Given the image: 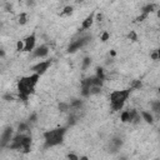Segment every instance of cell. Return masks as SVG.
<instances>
[{"label":"cell","instance_id":"1","mask_svg":"<svg viewBox=\"0 0 160 160\" xmlns=\"http://www.w3.org/2000/svg\"><path fill=\"white\" fill-rule=\"evenodd\" d=\"M66 133L65 128H58L44 133V141H45V148H53L63 143L64 135Z\"/></svg>","mask_w":160,"mask_h":160},{"label":"cell","instance_id":"2","mask_svg":"<svg viewBox=\"0 0 160 160\" xmlns=\"http://www.w3.org/2000/svg\"><path fill=\"white\" fill-rule=\"evenodd\" d=\"M130 97V89L126 90H115L110 94V104H111V109L114 111H119L123 109L124 104L128 100V98Z\"/></svg>","mask_w":160,"mask_h":160},{"label":"cell","instance_id":"3","mask_svg":"<svg viewBox=\"0 0 160 160\" xmlns=\"http://www.w3.org/2000/svg\"><path fill=\"white\" fill-rule=\"evenodd\" d=\"M90 39H91L90 37H81L78 40H74V41L69 45V48H68V51H69V53H75V51L79 50L80 48L86 45V44L90 41Z\"/></svg>","mask_w":160,"mask_h":160},{"label":"cell","instance_id":"4","mask_svg":"<svg viewBox=\"0 0 160 160\" xmlns=\"http://www.w3.org/2000/svg\"><path fill=\"white\" fill-rule=\"evenodd\" d=\"M51 65V61L50 60H48V61H40L38 64H35V65L31 68V70L34 71V74H38V75H43L45 71L49 69Z\"/></svg>","mask_w":160,"mask_h":160},{"label":"cell","instance_id":"5","mask_svg":"<svg viewBox=\"0 0 160 160\" xmlns=\"http://www.w3.org/2000/svg\"><path fill=\"white\" fill-rule=\"evenodd\" d=\"M13 129L11 128H6L5 130L3 131L1 134V140H0V143H1V146L5 148L8 145H10L11 140H13Z\"/></svg>","mask_w":160,"mask_h":160},{"label":"cell","instance_id":"6","mask_svg":"<svg viewBox=\"0 0 160 160\" xmlns=\"http://www.w3.org/2000/svg\"><path fill=\"white\" fill-rule=\"evenodd\" d=\"M35 43H37V37H35V34H31L29 37H26L24 39V44H25V49H24V51H34Z\"/></svg>","mask_w":160,"mask_h":160},{"label":"cell","instance_id":"7","mask_svg":"<svg viewBox=\"0 0 160 160\" xmlns=\"http://www.w3.org/2000/svg\"><path fill=\"white\" fill-rule=\"evenodd\" d=\"M48 54H49V48H48L46 45L38 46L37 49L33 51V57L34 58H45Z\"/></svg>","mask_w":160,"mask_h":160},{"label":"cell","instance_id":"8","mask_svg":"<svg viewBox=\"0 0 160 160\" xmlns=\"http://www.w3.org/2000/svg\"><path fill=\"white\" fill-rule=\"evenodd\" d=\"M94 17H95V14L93 13V14H90L89 17H86L85 18V20L83 21V24H81V29H84V30H88V29H90V26L93 25V23H94Z\"/></svg>","mask_w":160,"mask_h":160},{"label":"cell","instance_id":"9","mask_svg":"<svg viewBox=\"0 0 160 160\" xmlns=\"http://www.w3.org/2000/svg\"><path fill=\"white\" fill-rule=\"evenodd\" d=\"M121 145H123V140L120 138H114L113 140H110V149H111V151H118Z\"/></svg>","mask_w":160,"mask_h":160},{"label":"cell","instance_id":"10","mask_svg":"<svg viewBox=\"0 0 160 160\" xmlns=\"http://www.w3.org/2000/svg\"><path fill=\"white\" fill-rule=\"evenodd\" d=\"M140 114H141L143 120H145L148 124H153L154 123V118H153V115H151L149 111H141Z\"/></svg>","mask_w":160,"mask_h":160},{"label":"cell","instance_id":"11","mask_svg":"<svg viewBox=\"0 0 160 160\" xmlns=\"http://www.w3.org/2000/svg\"><path fill=\"white\" fill-rule=\"evenodd\" d=\"M120 120L123 123H130V110L123 111L121 115H120Z\"/></svg>","mask_w":160,"mask_h":160},{"label":"cell","instance_id":"12","mask_svg":"<svg viewBox=\"0 0 160 160\" xmlns=\"http://www.w3.org/2000/svg\"><path fill=\"white\" fill-rule=\"evenodd\" d=\"M81 106H83V101H81V100H78V99H75V100H73V101L70 103V109L79 110Z\"/></svg>","mask_w":160,"mask_h":160},{"label":"cell","instance_id":"13","mask_svg":"<svg viewBox=\"0 0 160 160\" xmlns=\"http://www.w3.org/2000/svg\"><path fill=\"white\" fill-rule=\"evenodd\" d=\"M155 9V5L154 4H148V5L145 6H143V9H141V13L143 14H146V15H149L151 11H153Z\"/></svg>","mask_w":160,"mask_h":160},{"label":"cell","instance_id":"14","mask_svg":"<svg viewBox=\"0 0 160 160\" xmlns=\"http://www.w3.org/2000/svg\"><path fill=\"white\" fill-rule=\"evenodd\" d=\"M151 110L157 114H160V100H157V101L151 103Z\"/></svg>","mask_w":160,"mask_h":160},{"label":"cell","instance_id":"15","mask_svg":"<svg viewBox=\"0 0 160 160\" xmlns=\"http://www.w3.org/2000/svg\"><path fill=\"white\" fill-rule=\"evenodd\" d=\"M90 64H91V58H89V57H86V58H84L83 59V70H86L90 66Z\"/></svg>","mask_w":160,"mask_h":160},{"label":"cell","instance_id":"16","mask_svg":"<svg viewBox=\"0 0 160 160\" xmlns=\"http://www.w3.org/2000/svg\"><path fill=\"white\" fill-rule=\"evenodd\" d=\"M28 129H29V125H28L26 123H21V124H19V126H18V130L20 134H23L24 131H26Z\"/></svg>","mask_w":160,"mask_h":160},{"label":"cell","instance_id":"17","mask_svg":"<svg viewBox=\"0 0 160 160\" xmlns=\"http://www.w3.org/2000/svg\"><path fill=\"white\" fill-rule=\"evenodd\" d=\"M28 17H26V14L25 13H21L19 15V24L20 25H24V24H26V21H28Z\"/></svg>","mask_w":160,"mask_h":160},{"label":"cell","instance_id":"18","mask_svg":"<svg viewBox=\"0 0 160 160\" xmlns=\"http://www.w3.org/2000/svg\"><path fill=\"white\" fill-rule=\"evenodd\" d=\"M59 109L60 111H66L70 109V104H66V103H60L59 104Z\"/></svg>","mask_w":160,"mask_h":160},{"label":"cell","instance_id":"19","mask_svg":"<svg viewBox=\"0 0 160 160\" xmlns=\"http://www.w3.org/2000/svg\"><path fill=\"white\" fill-rule=\"evenodd\" d=\"M71 13H73V6H65L60 15H70Z\"/></svg>","mask_w":160,"mask_h":160},{"label":"cell","instance_id":"20","mask_svg":"<svg viewBox=\"0 0 160 160\" xmlns=\"http://www.w3.org/2000/svg\"><path fill=\"white\" fill-rule=\"evenodd\" d=\"M25 49V44H24V40H19L17 43V50L18 51H24Z\"/></svg>","mask_w":160,"mask_h":160},{"label":"cell","instance_id":"21","mask_svg":"<svg viewBox=\"0 0 160 160\" xmlns=\"http://www.w3.org/2000/svg\"><path fill=\"white\" fill-rule=\"evenodd\" d=\"M95 77H98L99 79H101V80L105 79V77H104V70L101 69V68H98V69H97V75H95Z\"/></svg>","mask_w":160,"mask_h":160},{"label":"cell","instance_id":"22","mask_svg":"<svg viewBox=\"0 0 160 160\" xmlns=\"http://www.w3.org/2000/svg\"><path fill=\"white\" fill-rule=\"evenodd\" d=\"M129 39L131 40V41H137L138 40V35L134 33V31H130V34H129Z\"/></svg>","mask_w":160,"mask_h":160},{"label":"cell","instance_id":"23","mask_svg":"<svg viewBox=\"0 0 160 160\" xmlns=\"http://www.w3.org/2000/svg\"><path fill=\"white\" fill-rule=\"evenodd\" d=\"M68 159H69V160H79L80 158L78 157L77 154H74V153H70V154H68Z\"/></svg>","mask_w":160,"mask_h":160},{"label":"cell","instance_id":"24","mask_svg":"<svg viewBox=\"0 0 160 160\" xmlns=\"http://www.w3.org/2000/svg\"><path fill=\"white\" fill-rule=\"evenodd\" d=\"M109 39V33H103V35H101V38H100V40H101V41H106V40Z\"/></svg>","mask_w":160,"mask_h":160},{"label":"cell","instance_id":"25","mask_svg":"<svg viewBox=\"0 0 160 160\" xmlns=\"http://www.w3.org/2000/svg\"><path fill=\"white\" fill-rule=\"evenodd\" d=\"M146 18H148V15H146V14H143V13H141V15H140V17H139L137 20H138V21H143V20H144V19H146Z\"/></svg>","mask_w":160,"mask_h":160},{"label":"cell","instance_id":"26","mask_svg":"<svg viewBox=\"0 0 160 160\" xmlns=\"http://www.w3.org/2000/svg\"><path fill=\"white\" fill-rule=\"evenodd\" d=\"M29 121H30V123H35V121H37V114H33V115H31V118H29Z\"/></svg>","mask_w":160,"mask_h":160},{"label":"cell","instance_id":"27","mask_svg":"<svg viewBox=\"0 0 160 160\" xmlns=\"http://www.w3.org/2000/svg\"><path fill=\"white\" fill-rule=\"evenodd\" d=\"M133 88H137V89L141 88V83H140V81H135V83H134V85H133Z\"/></svg>","mask_w":160,"mask_h":160},{"label":"cell","instance_id":"28","mask_svg":"<svg viewBox=\"0 0 160 160\" xmlns=\"http://www.w3.org/2000/svg\"><path fill=\"white\" fill-rule=\"evenodd\" d=\"M97 20H98V21H101V20H103V14L98 13V14H97Z\"/></svg>","mask_w":160,"mask_h":160},{"label":"cell","instance_id":"29","mask_svg":"<svg viewBox=\"0 0 160 160\" xmlns=\"http://www.w3.org/2000/svg\"><path fill=\"white\" fill-rule=\"evenodd\" d=\"M79 160H89V158H88V157H81Z\"/></svg>","mask_w":160,"mask_h":160},{"label":"cell","instance_id":"30","mask_svg":"<svg viewBox=\"0 0 160 160\" xmlns=\"http://www.w3.org/2000/svg\"><path fill=\"white\" fill-rule=\"evenodd\" d=\"M157 53H158V58H159V60H160V49L157 50Z\"/></svg>","mask_w":160,"mask_h":160},{"label":"cell","instance_id":"31","mask_svg":"<svg viewBox=\"0 0 160 160\" xmlns=\"http://www.w3.org/2000/svg\"><path fill=\"white\" fill-rule=\"evenodd\" d=\"M158 18H159V19H160V9H159V10H158Z\"/></svg>","mask_w":160,"mask_h":160},{"label":"cell","instance_id":"32","mask_svg":"<svg viewBox=\"0 0 160 160\" xmlns=\"http://www.w3.org/2000/svg\"><path fill=\"white\" fill-rule=\"evenodd\" d=\"M159 94H160V88H159Z\"/></svg>","mask_w":160,"mask_h":160}]
</instances>
